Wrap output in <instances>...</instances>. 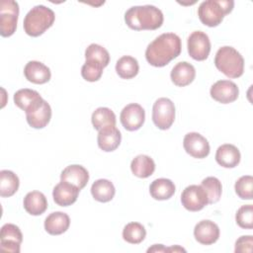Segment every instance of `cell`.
Instances as JSON below:
<instances>
[{
	"mask_svg": "<svg viewBox=\"0 0 253 253\" xmlns=\"http://www.w3.org/2000/svg\"><path fill=\"white\" fill-rule=\"evenodd\" d=\"M253 245L252 235H242L235 242V253H251Z\"/></svg>",
	"mask_w": 253,
	"mask_h": 253,
	"instance_id": "8d00e7d4",
	"label": "cell"
},
{
	"mask_svg": "<svg viewBox=\"0 0 253 253\" xmlns=\"http://www.w3.org/2000/svg\"><path fill=\"white\" fill-rule=\"evenodd\" d=\"M20 181L18 176L10 170L0 171V196L9 198L13 196L19 189Z\"/></svg>",
	"mask_w": 253,
	"mask_h": 253,
	"instance_id": "f1b7e54d",
	"label": "cell"
},
{
	"mask_svg": "<svg viewBox=\"0 0 253 253\" xmlns=\"http://www.w3.org/2000/svg\"><path fill=\"white\" fill-rule=\"evenodd\" d=\"M85 58L86 60H95L100 62L104 67L108 66L110 62V54L109 51L100 44L91 43L85 49Z\"/></svg>",
	"mask_w": 253,
	"mask_h": 253,
	"instance_id": "d6a6232c",
	"label": "cell"
},
{
	"mask_svg": "<svg viewBox=\"0 0 253 253\" xmlns=\"http://www.w3.org/2000/svg\"><path fill=\"white\" fill-rule=\"evenodd\" d=\"M215 67L228 78H238L244 72V59L232 46L218 48L214 57Z\"/></svg>",
	"mask_w": 253,
	"mask_h": 253,
	"instance_id": "277c9868",
	"label": "cell"
},
{
	"mask_svg": "<svg viewBox=\"0 0 253 253\" xmlns=\"http://www.w3.org/2000/svg\"><path fill=\"white\" fill-rule=\"evenodd\" d=\"M181 39L174 33H164L153 40L146 47L145 58L154 67H163L180 55Z\"/></svg>",
	"mask_w": 253,
	"mask_h": 253,
	"instance_id": "6da1fadb",
	"label": "cell"
},
{
	"mask_svg": "<svg viewBox=\"0 0 253 253\" xmlns=\"http://www.w3.org/2000/svg\"><path fill=\"white\" fill-rule=\"evenodd\" d=\"M183 146L185 151L194 158H206L210 154V143L199 132H189L184 136Z\"/></svg>",
	"mask_w": 253,
	"mask_h": 253,
	"instance_id": "8fae6325",
	"label": "cell"
},
{
	"mask_svg": "<svg viewBox=\"0 0 253 253\" xmlns=\"http://www.w3.org/2000/svg\"><path fill=\"white\" fill-rule=\"evenodd\" d=\"M117 74L123 79H131L135 77L139 71L137 60L130 55H124L116 63Z\"/></svg>",
	"mask_w": 253,
	"mask_h": 253,
	"instance_id": "83f0119b",
	"label": "cell"
},
{
	"mask_svg": "<svg viewBox=\"0 0 253 253\" xmlns=\"http://www.w3.org/2000/svg\"><path fill=\"white\" fill-rule=\"evenodd\" d=\"M152 121L162 130L170 128L175 121V105L168 98L157 99L152 107Z\"/></svg>",
	"mask_w": 253,
	"mask_h": 253,
	"instance_id": "52a82bcc",
	"label": "cell"
},
{
	"mask_svg": "<svg viewBox=\"0 0 253 253\" xmlns=\"http://www.w3.org/2000/svg\"><path fill=\"white\" fill-rule=\"evenodd\" d=\"M176 191L175 184L166 178L155 179L149 186L150 196L157 201H165L170 199Z\"/></svg>",
	"mask_w": 253,
	"mask_h": 253,
	"instance_id": "cb8c5ba5",
	"label": "cell"
},
{
	"mask_svg": "<svg viewBox=\"0 0 253 253\" xmlns=\"http://www.w3.org/2000/svg\"><path fill=\"white\" fill-rule=\"evenodd\" d=\"M233 7L232 0H207L200 4L198 16L202 24L213 28L221 24L224 16L229 14Z\"/></svg>",
	"mask_w": 253,
	"mask_h": 253,
	"instance_id": "5b68a950",
	"label": "cell"
},
{
	"mask_svg": "<svg viewBox=\"0 0 253 253\" xmlns=\"http://www.w3.org/2000/svg\"><path fill=\"white\" fill-rule=\"evenodd\" d=\"M92 125L95 129L100 130L104 127L116 126V115L115 113L107 108V107H100L96 109L91 117Z\"/></svg>",
	"mask_w": 253,
	"mask_h": 253,
	"instance_id": "f546056e",
	"label": "cell"
},
{
	"mask_svg": "<svg viewBox=\"0 0 253 253\" xmlns=\"http://www.w3.org/2000/svg\"><path fill=\"white\" fill-rule=\"evenodd\" d=\"M91 194L93 198L100 203H108L113 200L116 189L113 183L107 179H99L91 186Z\"/></svg>",
	"mask_w": 253,
	"mask_h": 253,
	"instance_id": "484cf974",
	"label": "cell"
},
{
	"mask_svg": "<svg viewBox=\"0 0 253 253\" xmlns=\"http://www.w3.org/2000/svg\"><path fill=\"white\" fill-rule=\"evenodd\" d=\"M42 96L33 89H20L14 94V103L17 107L22 109L23 111L27 112L33 106H35L38 102L42 100Z\"/></svg>",
	"mask_w": 253,
	"mask_h": 253,
	"instance_id": "4316f807",
	"label": "cell"
},
{
	"mask_svg": "<svg viewBox=\"0 0 253 253\" xmlns=\"http://www.w3.org/2000/svg\"><path fill=\"white\" fill-rule=\"evenodd\" d=\"M187 45L190 56L198 61L207 59L211 52L210 38L202 31L193 32L188 38Z\"/></svg>",
	"mask_w": 253,
	"mask_h": 253,
	"instance_id": "9c48e42d",
	"label": "cell"
},
{
	"mask_svg": "<svg viewBox=\"0 0 253 253\" xmlns=\"http://www.w3.org/2000/svg\"><path fill=\"white\" fill-rule=\"evenodd\" d=\"M210 94L216 102L229 104L237 100L239 89L237 85L230 80H218L211 87Z\"/></svg>",
	"mask_w": 253,
	"mask_h": 253,
	"instance_id": "4fadbf2b",
	"label": "cell"
},
{
	"mask_svg": "<svg viewBox=\"0 0 253 253\" xmlns=\"http://www.w3.org/2000/svg\"><path fill=\"white\" fill-rule=\"evenodd\" d=\"M55 20L54 12L43 5L32 8L24 19V31L30 37H39L49 29Z\"/></svg>",
	"mask_w": 253,
	"mask_h": 253,
	"instance_id": "3957f363",
	"label": "cell"
},
{
	"mask_svg": "<svg viewBox=\"0 0 253 253\" xmlns=\"http://www.w3.org/2000/svg\"><path fill=\"white\" fill-rule=\"evenodd\" d=\"M25 113L28 124L34 128H43L51 119V108L43 99Z\"/></svg>",
	"mask_w": 253,
	"mask_h": 253,
	"instance_id": "5bb4252c",
	"label": "cell"
},
{
	"mask_svg": "<svg viewBox=\"0 0 253 253\" xmlns=\"http://www.w3.org/2000/svg\"><path fill=\"white\" fill-rule=\"evenodd\" d=\"M240 151L239 149L229 143L218 146L215 152V160L218 165L224 168H234L240 162Z\"/></svg>",
	"mask_w": 253,
	"mask_h": 253,
	"instance_id": "ffe728a7",
	"label": "cell"
},
{
	"mask_svg": "<svg viewBox=\"0 0 253 253\" xmlns=\"http://www.w3.org/2000/svg\"><path fill=\"white\" fill-rule=\"evenodd\" d=\"M70 225V218L67 213L53 211L44 219V229L50 235H60L64 233Z\"/></svg>",
	"mask_w": 253,
	"mask_h": 253,
	"instance_id": "7402d4cb",
	"label": "cell"
},
{
	"mask_svg": "<svg viewBox=\"0 0 253 253\" xmlns=\"http://www.w3.org/2000/svg\"><path fill=\"white\" fill-rule=\"evenodd\" d=\"M183 207L190 211H199L209 205L208 196L201 185H190L181 194Z\"/></svg>",
	"mask_w": 253,
	"mask_h": 253,
	"instance_id": "ba28073f",
	"label": "cell"
},
{
	"mask_svg": "<svg viewBox=\"0 0 253 253\" xmlns=\"http://www.w3.org/2000/svg\"><path fill=\"white\" fill-rule=\"evenodd\" d=\"M201 186L208 196L209 204H215L219 201L222 192L220 181L216 177H207L202 181Z\"/></svg>",
	"mask_w": 253,
	"mask_h": 253,
	"instance_id": "1f68e13d",
	"label": "cell"
},
{
	"mask_svg": "<svg viewBox=\"0 0 253 253\" xmlns=\"http://www.w3.org/2000/svg\"><path fill=\"white\" fill-rule=\"evenodd\" d=\"M170 77L176 86L185 87L194 81L196 77V69L191 63L181 61L172 68Z\"/></svg>",
	"mask_w": 253,
	"mask_h": 253,
	"instance_id": "44dd1931",
	"label": "cell"
},
{
	"mask_svg": "<svg viewBox=\"0 0 253 253\" xmlns=\"http://www.w3.org/2000/svg\"><path fill=\"white\" fill-rule=\"evenodd\" d=\"M236 223L245 229H251L253 227V206L244 205L238 209L235 214Z\"/></svg>",
	"mask_w": 253,
	"mask_h": 253,
	"instance_id": "d590c367",
	"label": "cell"
},
{
	"mask_svg": "<svg viewBox=\"0 0 253 253\" xmlns=\"http://www.w3.org/2000/svg\"><path fill=\"white\" fill-rule=\"evenodd\" d=\"M169 252V248L164 247L162 244H154L152 247L147 249V252Z\"/></svg>",
	"mask_w": 253,
	"mask_h": 253,
	"instance_id": "74e56055",
	"label": "cell"
},
{
	"mask_svg": "<svg viewBox=\"0 0 253 253\" xmlns=\"http://www.w3.org/2000/svg\"><path fill=\"white\" fill-rule=\"evenodd\" d=\"M122 134L116 126L104 127L99 130L97 136V142L100 149L105 152H111L116 150L121 144Z\"/></svg>",
	"mask_w": 253,
	"mask_h": 253,
	"instance_id": "e0dca14e",
	"label": "cell"
},
{
	"mask_svg": "<svg viewBox=\"0 0 253 253\" xmlns=\"http://www.w3.org/2000/svg\"><path fill=\"white\" fill-rule=\"evenodd\" d=\"M164 21L163 13L153 5L133 6L125 14V22L134 31H153L159 29Z\"/></svg>",
	"mask_w": 253,
	"mask_h": 253,
	"instance_id": "7a4b0ae2",
	"label": "cell"
},
{
	"mask_svg": "<svg viewBox=\"0 0 253 253\" xmlns=\"http://www.w3.org/2000/svg\"><path fill=\"white\" fill-rule=\"evenodd\" d=\"M146 230L139 222H129L123 229V238L130 244H139L144 240Z\"/></svg>",
	"mask_w": 253,
	"mask_h": 253,
	"instance_id": "4dcf8cb0",
	"label": "cell"
},
{
	"mask_svg": "<svg viewBox=\"0 0 253 253\" xmlns=\"http://www.w3.org/2000/svg\"><path fill=\"white\" fill-rule=\"evenodd\" d=\"M24 209L32 215H41L47 209V201L45 196L39 191H32L24 198Z\"/></svg>",
	"mask_w": 253,
	"mask_h": 253,
	"instance_id": "603a6c76",
	"label": "cell"
},
{
	"mask_svg": "<svg viewBox=\"0 0 253 253\" xmlns=\"http://www.w3.org/2000/svg\"><path fill=\"white\" fill-rule=\"evenodd\" d=\"M19 5L14 0H3L0 3V34L4 38L11 37L17 29Z\"/></svg>",
	"mask_w": 253,
	"mask_h": 253,
	"instance_id": "8992f818",
	"label": "cell"
},
{
	"mask_svg": "<svg viewBox=\"0 0 253 253\" xmlns=\"http://www.w3.org/2000/svg\"><path fill=\"white\" fill-rule=\"evenodd\" d=\"M24 74L28 81L35 84H44L50 80V69L41 61L31 60L25 68Z\"/></svg>",
	"mask_w": 253,
	"mask_h": 253,
	"instance_id": "ac0fdd59",
	"label": "cell"
},
{
	"mask_svg": "<svg viewBox=\"0 0 253 253\" xmlns=\"http://www.w3.org/2000/svg\"><path fill=\"white\" fill-rule=\"evenodd\" d=\"M235 193L241 200H252L253 198V178L250 175L241 176L234 185Z\"/></svg>",
	"mask_w": 253,
	"mask_h": 253,
	"instance_id": "e575fe53",
	"label": "cell"
},
{
	"mask_svg": "<svg viewBox=\"0 0 253 253\" xmlns=\"http://www.w3.org/2000/svg\"><path fill=\"white\" fill-rule=\"evenodd\" d=\"M60 181L68 182L82 190L89 181V173L85 167L78 164L68 165L60 174Z\"/></svg>",
	"mask_w": 253,
	"mask_h": 253,
	"instance_id": "d6986e66",
	"label": "cell"
},
{
	"mask_svg": "<svg viewBox=\"0 0 253 253\" xmlns=\"http://www.w3.org/2000/svg\"><path fill=\"white\" fill-rule=\"evenodd\" d=\"M130 170L132 174L138 178H148L154 173L155 163L150 156L139 154L132 159Z\"/></svg>",
	"mask_w": 253,
	"mask_h": 253,
	"instance_id": "d4e9b609",
	"label": "cell"
},
{
	"mask_svg": "<svg viewBox=\"0 0 253 253\" xmlns=\"http://www.w3.org/2000/svg\"><path fill=\"white\" fill-rule=\"evenodd\" d=\"M80 190L65 181H60L52 191V198L55 204L60 207H68L77 201Z\"/></svg>",
	"mask_w": 253,
	"mask_h": 253,
	"instance_id": "2e32d148",
	"label": "cell"
},
{
	"mask_svg": "<svg viewBox=\"0 0 253 253\" xmlns=\"http://www.w3.org/2000/svg\"><path fill=\"white\" fill-rule=\"evenodd\" d=\"M120 120L126 130H137L142 126L145 121V111L139 104H128L122 110Z\"/></svg>",
	"mask_w": 253,
	"mask_h": 253,
	"instance_id": "30bf717a",
	"label": "cell"
},
{
	"mask_svg": "<svg viewBox=\"0 0 253 253\" xmlns=\"http://www.w3.org/2000/svg\"><path fill=\"white\" fill-rule=\"evenodd\" d=\"M104 68L105 67L100 62L88 59L82 65L81 75L86 81L95 82L101 78Z\"/></svg>",
	"mask_w": 253,
	"mask_h": 253,
	"instance_id": "836d02e7",
	"label": "cell"
},
{
	"mask_svg": "<svg viewBox=\"0 0 253 253\" xmlns=\"http://www.w3.org/2000/svg\"><path fill=\"white\" fill-rule=\"evenodd\" d=\"M23 241V234L20 228L13 223H6L1 227L0 249L5 252L19 253Z\"/></svg>",
	"mask_w": 253,
	"mask_h": 253,
	"instance_id": "7c38bea8",
	"label": "cell"
},
{
	"mask_svg": "<svg viewBox=\"0 0 253 253\" xmlns=\"http://www.w3.org/2000/svg\"><path fill=\"white\" fill-rule=\"evenodd\" d=\"M194 236L203 245L213 244L219 238V227L210 219H203L195 225Z\"/></svg>",
	"mask_w": 253,
	"mask_h": 253,
	"instance_id": "9a60e30c",
	"label": "cell"
}]
</instances>
